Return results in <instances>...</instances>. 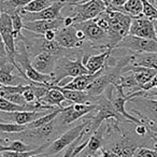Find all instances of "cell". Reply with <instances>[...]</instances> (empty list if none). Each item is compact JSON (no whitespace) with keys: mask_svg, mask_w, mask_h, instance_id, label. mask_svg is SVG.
<instances>
[{"mask_svg":"<svg viewBox=\"0 0 157 157\" xmlns=\"http://www.w3.org/2000/svg\"><path fill=\"white\" fill-rule=\"evenodd\" d=\"M101 1H102V2L105 3V5L107 6V8H108L110 5H111V1H112V0H101Z\"/></svg>","mask_w":157,"mask_h":157,"instance_id":"44","label":"cell"},{"mask_svg":"<svg viewBox=\"0 0 157 157\" xmlns=\"http://www.w3.org/2000/svg\"><path fill=\"white\" fill-rule=\"evenodd\" d=\"M29 82L21 74L17 68L11 61H5L0 67V84L3 86L24 85Z\"/></svg>","mask_w":157,"mask_h":157,"instance_id":"12","label":"cell"},{"mask_svg":"<svg viewBox=\"0 0 157 157\" xmlns=\"http://www.w3.org/2000/svg\"><path fill=\"white\" fill-rule=\"evenodd\" d=\"M97 112L96 116L94 117V120L92 121L90 124V132H94L95 130L100 127V125L103 123V121L110 120V118H115L117 122H121L123 120L124 116H122L112 105L110 99L107 96L101 97L100 99H98L97 102Z\"/></svg>","mask_w":157,"mask_h":157,"instance_id":"9","label":"cell"},{"mask_svg":"<svg viewBox=\"0 0 157 157\" xmlns=\"http://www.w3.org/2000/svg\"><path fill=\"white\" fill-rule=\"evenodd\" d=\"M112 51H113L112 48H107L98 55H92L87 58H83V63L86 69L88 70V72L96 73L99 70L103 69L105 67V63H107V60L109 59Z\"/></svg>","mask_w":157,"mask_h":157,"instance_id":"19","label":"cell"},{"mask_svg":"<svg viewBox=\"0 0 157 157\" xmlns=\"http://www.w3.org/2000/svg\"><path fill=\"white\" fill-rule=\"evenodd\" d=\"M130 70L133 73V76L140 88H142L147 82H150L151 78L157 73V70L141 67V66H132L130 67Z\"/></svg>","mask_w":157,"mask_h":157,"instance_id":"23","label":"cell"},{"mask_svg":"<svg viewBox=\"0 0 157 157\" xmlns=\"http://www.w3.org/2000/svg\"><path fill=\"white\" fill-rule=\"evenodd\" d=\"M54 1L55 0H33L27 3L22 10L26 12H40L50 7Z\"/></svg>","mask_w":157,"mask_h":157,"instance_id":"29","label":"cell"},{"mask_svg":"<svg viewBox=\"0 0 157 157\" xmlns=\"http://www.w3.org/2000/svg\"><path fill=\"white\" fill-rule=\"evenodd\" d=\"M57 58L58 56H55V55L46 52H42L36 55L30 63L31 66L37 71L44 74H52L55 69V66H56Z\"/></svg>","mask_w":157,"mask_h":157,"instance_id":"17","label":"cell"},{"mask_svg":"<svg viewBox=\"0 0 157 157\" xmlns=\"http://www.w3.org/2000/svg\"><path fill=\"white\" fill-rule=\"evenodd\" d=\"M63 16L56 18V20L50 21H33V22H25L24 29L29 33H37V35H43L48 30H55L63 27Z\"/></svg>","mask_w":157,"mask_h":157,"instance_id":"15","label":"cell"},{"mask_svg":"<svg viewBox=\"0 0 157 157\" xmlns=\"http://www.w3.org/2000/svg\"><path fill=\"white\" fill-rule=\"evenodd\" d=\"M29 157H48V155H46L44 152H42V153H39V154H33Z\"/></svg>","mask_w":157,"mask_h":157,"instance_id":"43","label":"cell"},{"mask_svg":"<svg viewBox=\"0 0 157 157\" xmlns=\"http://www.w3.org/2000/svg\"><path fill=\"white\" fill-rule=\"evenodd\" d=\"M95 110H97V103H74L63 107L56 118L59 121L61 126H68Z\"/></svg>","mask_w":157,"mask_h":157,"instance_id":"6","label":"cell"},{"mask_svg":"<svg viewBox=\"0 0 157 157\" xmlns=\"http://www.w3.org/2000/svg\"><path fill=\"white\" fill-rule=\"evenodd\" d=\"M55 40L61 48L66 50H72V48H82L84 42L80 41L76 36V28L74 25L68 27H63L56 31Z\"/></svg>","mask_w":157,"mask_h":157,"instance_id":"13","label":"cell"},{"mask_svg":"<svg viewBox=\"0 0 157 157\" xmlns=\"http://www.w3.org/2000/svg\"><path fill=\"white\" fill-rule=\"evenodd\" d=\"M154 6L157 8V0H154Z\"/></svg>","mask_w":157,"mask_h":157,"instance_id":"47","label":"cell"},{"mask_svg":"<svg viewBox=\"0 0 157 157\" xmlns=\"http://www.w3.org/2000/svg\"><path fill=\"white\" fill-rule=\"evenodd\" d=\"M105 69V67L103 68V69L99 70L96 73L82 74V75L72 78L71 81L66 84L65 86H63V88H66V90H86V88H87L99 75H101V74L103 73Z\"/></svg>","mask_w":157,"mask_h":157,"instance_id":"18","label":"cell"},{"mask_svg":"<svg viewBox=\"0 0 157 157\" xmlns=\"http://www.w3.org/2000/svg\"><path fill=\"white\" fill-rule=\"evenodd\" d=\"M137 148L138 146L132 141L126 139V138H123L120 141L112 144L109 147V151L115 154L117 157H132L133 153L136 152Z\"/></svg>","mask_w":157,"mask_h":157,"instance_id":"20","label":"cell"},{"mask_svg":"<svg viewBox=\"0 0 157 157\" xmlns=\"http://www.w3.org/2000/svg\"><path fill=\"white\" fill-rule=\"evenodd\" d=\"M74 24V20L72 16H66L63 18V27H68V26H71V25Z\"/></svg>","mask_w":157,"mask_h":157,"instance_id":"41","label":"cell"},{"mask_svg":"<svg viewBox=\"0 0 157 157\" xmlns=\"http://www.w3.org/2000/svg\"><path fill=\"white\" fill-rule=\"evenodd\" d=\"M108 17H109V29L107 33L109 37V48L114 50L118 42L129 35V28L132 17L123 12L114 11L107 8Z\"/></svg>","mask_w":157,"mask_h":157,"instance_id":"1","label":"cell"},{"mask_svg":"<svg viewBox=\"0 0 157 157\" xmlns=\"http://www.w3.org/2000/svg\"><path fill=\"white\" fill-rule=\"evenodd\" d=\"M0 57H1V58L8 57L7 51H6V46H5V43H3V40H2L1 35H0Z\"/></svg>","mask_w":157,"mask_h":157,"instance_id":"40","label":"cell"},{"mask_svg":"<svg viewBox=\"0 0 157 157\" xmlns=\"http://www.w3.org/2000/svg\"><path fill=\"white\" fill-rule=\"evenodd\" d=\"M78 29H81L86 37V41L98 45L99 48H109V37L103 29H101L96 24L94 20L85 21V22L73 24Z\"/></svg>","mask_w":157,"mask_h":157,"instance_id":"5","label":"cell"},{"mask_svg":"<svg viewBox=\"0 0 157 157\" xmlns=\"http://www.w3.org/2000/svg\"><path fill=\"white\" fill-rule=\"evenodd\" d=\"M69 6L68 1L65 0H55L54 2L48 7L46 9L42 10L40 12H26L21 10L20 13L22 15L23 21L25 22H33V21H50V20H56L60 17L61 10L65 7Z\"/></svg>","mask_w":157,"mask_h":157,"instance_id":"7","label":"cell"},{"mask_svg":"<svg viewBox=\"0 0 157 157\" xmlns=\"http://www.w3.org/2000/svg\"><path fill=\"white\" fill-rule=\"evenodd\" d=\"M92 124V121L90 120H84L81 124L76 125V126L72 127L71 129L66 131L63 135H61L59 138H57L56 140L50 143L46 148L44 150L48 156H52V155H56L59 152L65 150L67 146H70V144H72L78 137L81 135V132L86 128L87 126Z\"/></svg>","mask_w":157,"mask_h":157,"instance_id":"3","label":"cell"},{"mask_svg":"<svg viewBox=\"0 0 157 157\" xmlns=\"http://www.w3.org/2000/svg\"><path fill=\"white\" fill-rule=\"evenodd\" d=\"M129 35L137 36L144 39H151L157 41L156 33H155V28L153 21L148 20L147 17L142 14L140 16L132 17L129 28Z\"/></svg>","mask_w":157,"mask_h":157,"instance_id":"11","label":"cell"},{"mask_svg":"<svg viewBox=\"0 0 157 157\" xmlns=\"http://www.w3.org/2000/svg\"><path fill=\"white\" fill-rule=\"evenodd\" d=\"M142 6H143V10H142V14L145 17H147L151 21H157V8L150 3L147 0H141Z\"/></svg>","mask_w":157,"mask_h":157,"instance_id":"31","label":"cell"},{"mask_svg":"<svg viewBox=\"0 0 157 157\" xmlns=\"http://www.w3.org/2000/svg\"><path fill=\"white\" fill-rule=\"evenodd\" d=\"M37 145H29L25 144L22 140H14L8 145H1L0 144V153L3 151H12V152H28L37 148Z\"/></svg>","mask_w":157,"mask_h":157,"instance_id":"28","label":"cell"},{"mask_svg":"<svg viewBox=\"0 0 157 157\" xmlns=\"http://www.w3.org/2000/svg\"><path fill=\"white\" fill-rule=\"evenodd\" d=\"M69 6H71L73 11L71 16L74 20V24L94 20L107 9V6L101 0H87L81 3H70Z\"/></svg>","mask_w":157,"mask_h":157,"instance_id":"4","label":"cell"},{"mask_svg":"<svg viewBox=\"0 0 157 157\" xmlns=\"http://www.w3.org/2000/svg\"><path fill=\"white\" fill-rule=\"evenodd\" d=\"M133 66L157 70V53H136L131 56Z\"/></svg>","mask_w":157,"mask_h":157,"instance_id":"22","label":"cell"},{"mask_svg":"<svg viewBox=\"0 0 157 157\" xmlns=\"http://www.w3.org/2000/svg\"><path fill=\"white\" fill-rule=\"evenodd\" d=\"M42 36H43L44 39H46L48 41H53V40H55L56 31L55 30H48V31H45Z\"/></svg>","mask_w":157,"mask_h":157,"instance_id":"39","label":"cell"},{"mask_svg":"<svg viewBox=\"0 0 157 157\" xmlns=\"http://www.w3.org/2000/svg\"><path fill=\"white\" fill-rule=\"evenodd\" d=\"M23 97H24V99L26 100L27 103L37 102V100H36V94H35V92H33V85H30V84H29V87L27 88L24 93H23Z\"/></svg>","mask_w":157,"mask_h":157,"instance_id":"34","label":"cell"},{"mask_svg":"<svg viewBox=\"0 0 157 157\" xmlns=\"http://www.w3.org/2000/svg\"><path fill=\"white\" fill-rule=\"evenodd\" d=\"M58 88L63 95L65 96L66 100L73 103H92L94 96H90L86 90H66L58 85H54Z\"/></svg>","mask_w":157,"mask_h":157,"instance_id":"21","label":"cell"},{"mask_svg":"<svg viewBox=\"0 0 157 157\" xmlns=\"http://www.w3.org/2000/svg\"><path fill=\"white\" fill-rule=\"evenodd\" d=\"M142 10H143V6H142L141 0H128L124 5V7L115 11L123 12V13L130 15L131 17H136V16L142 15Z\"/></svg>","mask_w":157,"mask_h":157,"instance_id":"26","label":"cell"},{"mask_svg":"<svg viewBox=\"0 0 157 157\" xmlns=\"http://www.w3.org/2000/svg\"><path fill=\"white\" fill-rule=\"evenodd\" d=\"M136 132H137V135H139V136H144L146 132H147V126L144 124L138 125V126L136 127Z\"/></svg>","mask_w":157,"mask_h":157,"instance_id":"38","label":"cell"},{"mask_svg":"<svg viewBox=\"0 0 157 157\" xmlns=\"http://www.w3.org/2000/svg\"><path fill=\"white\" fill-rule=\"evenodd\" d=\"M0 96L6 98L7 100L11 101V102L15 103V105H29V103L26 102V100L24 99L22 94H3V93H0Z\"/></svg>","mask_w":157,"mask_h":157,"instance_id":"32","label":"cell"},{"mask_svg":"<svg viewBox=\"0 0 157 157\" xmlns=\"http://www.w3.org/2000/svg\"><path fill=\"white\" fill-rule=\"evenodd\" d=\"M129 101L136 103L139 108L138 113L142 114V116L147 118L157 126V100L154 99H146L145 97H137L130 98Z\"/></svg>","mask_w":157,"mask_h":157,"instance_id":"16","label":"cell"},{"mask_svg":"<svg viewBox=\"0 0 157 157\" xmlns=\"http://www.w3.org/2000/svg\"><path fill=\"white\" fill-rule=\"evenodd\" d=\"M132 157H157V151L146 147H138L133 153Z\"/></svg>","mask_w":157,"mask_h":157,"instance_id":"33","label":"cell"},{"mask_svg":"<svg viewBox=\"0 0 157 157\" xmlns=\"http://www.w3.org/2000/svg\"><path fill=\"white\" fill-rule=\"evenodd\" d=\"M51 111H53V110H45V111L2 112L0 118H2V120H5V121H9V122H12V123H16V124H20V125H27V124H29V123L36 121L37 118L50 113Z\"/></svg>","mask_w":157,"mask_h":157,"instance_id":"14","label":"cell"},{"mask_svg":"<svg viewBox=\"0 0 157 157\" xmlns=\"http://www.w3.org/2000/svg\"><path fill=\"white\" fill-rule=\"evenodd\" d=\"M115 48H127L133 53H157V41L127 35L118 42Z\"/></svg>","mask_w":157,"mask_h":157,"instance_id":"8","label":"cell"},{"mask_svg":"<svg viewBox=\"0 0 157 157\" xmlns=\"http://www.w3.org/2000/svg\"><path fill=\"white\" fill-rule=\"evenodd\" d=\"M65 1H68L70 3H81V2H85V1H87V0H65Z\"/></svg>","mask_w":157,"mask_h":157,"instance_id":"42","label":"cell"},{"mask_svg":"<svg viewBox=\"0 0 157 157\" xmlns=\"http://www.w3.org/2000/svg\"><path fill=\"white\" fill-rule=\"evenodd\" d=\"M0 35L2 37L3 43L7 51L8 59L14 60L15 56V38L13 33L11 16L7 13H0Z\"/></svg>","mask_w":157,"mask_h":157,"instance_id":"10","label":"cell"},{"mask_svg":"<svg viewBox=\"0 0 157 157\" xmlns=\"http://www.w3.org/2000/svg\"><path fill=\"white\" fill-rule=\"evenodd\" d=\"M103 132H105V126L102 124L100 125L97 130H95L94 132H92V136L88 139V143L86 146V152L88 154H94L96 151H98L99 148L102 146L103 142Z\"/></svg>","mask_w":157,"mask_h":157,"instance_id":"25","label":"cell"},{"mask_svg":"<svg viewBox=\"0 0 157 157\" xmlns=\"http://www.w3.org/2000/svg\"><path fill=\"white\" fill-rule=\"evenodd\" d=\"M26 125H20L12 122H0V132L3 133H17L26 130Z\"/></svg>","mask_w":157,"mask_h":157,"instance_id":"30","label":"cell"},{"mask_svg":"<svg viewBox=\"0 0 157 157\" xmlns=\"http://www.w3.org/2000/svg\"><path fill=\"white\" fill-rule=\"evenodd\" d=\"M128 0H112L111 1V5L109 6V9H111V10H117V9H120V8H123L124 7V5L127 2Z\"/></svg>","mask_w":157,"mask_h":157,"instance_id":"35","label":"cell"},{"mask_svg":"<svg viewBox=\"0 0 157 157\" xmlns=\"http://www.w3.org/2000/svg\"><path fill=\"white\" fill-rule=\"evenodd\" d=\"M156 86H157V73L155 74L152 78H151V81L147 82V83H146L145 85L141 88V90H152V88L156 87Z\"/></svg>","mask_w":157,"mask_h":157,"instance_id":"36","label":"cell"},{"mask_svg":"<svg viewBox=\"0 0 157 157\" xmlns=\"http://www.w3.org/2000/svg\"><path fill=\"white\" fill-rule=\"evenodd\" d=\"M5 1H8V0H0V3H1V2H5Z\"/></svg>","mask_w":157,"mask_h":157,"instance_id":"48","label":"cell"},{"mask_svg":"<svg viewBox=\"0 0 157 157\" xmlns=\"http://www.w3.org/2000/svg\"><path fill=\"white\" fill-rule=\"evenodd\" d=\"M151 125H152V127H150V128L147 127V132L152 137V139L156 142V146H157V126H155L154 123H152Z\"/></svg>","mask_w":157,"mask_h":157,"instance_id":"37","label":"cell"},{"mask_svg":"<svg viewBox=\"0 0 157 157\" xmlns=\"http://www.w3.org/2000/svg\"><path fill=\"white\" fill-rule=\"evenodd\" d=\"M61 109L63 108H57V109L53 110V111H51L50 113L45 114V115L41 116V117L37 118L36 121H33V122L29 123V124H27V129H31V128H37V127H40V126H43V125L45 124H48V123L53 122V121L55 120V118L58 116V114L60 113Z\"/></svg>","mask_w":157,"mask_h":157,"instance_id":"27","label":"cell"},{"mask_svg":"<svg viewBox=\"0 0 157 157\" xmlns=\"http://www.w3.org/2000/svg\"><path fill=\"white\" fill-rule=\"evenodd\" d=\"M88 70L83 63V54H80L75 60H71L68 57H58L56 66L52 75L54 78V85H57L65 78H75L82 74H88Z\"/></svg>","mask_w":157,"mask_h":157,"instance_id":"2","label":"cell"},{"mask_svg":"<svg viewBox=\"0 0 157 157\" xmlns=\"http://www.w3.org/2000/svg\"><path fill=\"white\" fill-rule=\"evenodd\" d=\"M147 1H148L150 3H152L153 6H154V0H147Z\"/></svg>","mask_w":157,"mask_h":157,"instance_id":"46","label":"cell"},{"mask_svg":"<svg viewBox=\"0 0 157 157\" xmlns=\"http://www.w3.org/2000/svg\"><path fill=\"white\" fill-rule=\"evenodd\" d=\"M153 24H154L155 33H156V38H157V21H153Z\"/></svg>","mask_w":157,"mask_h":157,"instance_id":"45","label":"cell"},{"mask_svg":"<svg viewBox=\"0 0 157 157\" xmlns=\"http://www.w3.org/2000/svg\"><path fill=\"white\" fill-rule=\"evenodd\" d=\"M66 101L65 96L63 95V93L56 88L54 85H52L48 90L46 92V94L44 95V97L41 99L40 103H43L46 105H51V107H57V108H63L61 105V103Z\"/></svg>","mask_w":157,"mask_h":157,"instance_id":"24","label":"cell"}]
</instances>
